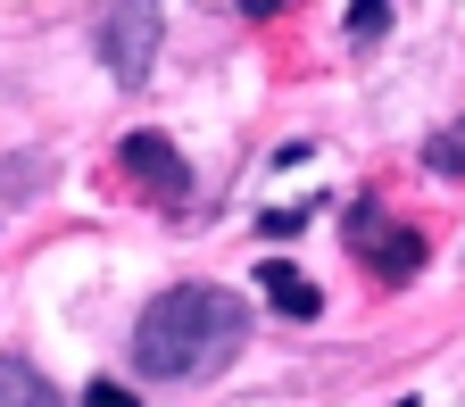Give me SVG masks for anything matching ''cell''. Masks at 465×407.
<instances>
[{"mask_svg":"<svg viewBox=\"0 0 465 407\" xmlns=\"http://www.w3.org/2000/svg\"><path fill=\"white\" fill-rule=\"evenodd\" d=\"M242 341H250V308L224 283H174L134 316V366L150 382H192V374L232 366Z\"/></svg>","mask_w":465,"mask_h":407,"instance_id":"6da1fadb","label":"cell"},{"mask_svg":"<svg viewBox=\"0 0 465 407\" xmlns=\"http://www.w3.org/2000/svg\"><path fill=\"white\" fill-rule=\"evenodd\" d=\"M341 242H349V258H358L366 274H382V283H407V274L424 266V233L399 224L382 200H358V208H349L341 216Z\"/></svg>","mask_w":465,"mask_h":407,"instance_id":"7a4b0ae2","label":"cell"},{"mask_svg":"<svg viewBox=\"0 0 465 407\" xmlns=\"http://www.w3.org/2000/svg\"><path fill=\"white\" fill-rule=\"evenodd\" d=\"M158 34H166V9H158V0H116L108 25H100V67L116 84H142L158 67Z\"/></svg>","mask_w":465,"mask_h":407,"instance_id":"3957f363","label":"cell"},{"mask_svg":"<svg viewBox=\"0 0 465 407\" xmlns=\"http://www.w3.org/2000/svg\"><path fill=\"white\" fill-rule=\"evenodd\" d=\"M125 174L158 208H183L192 200V166H183V150H174L166 134H125Z\"/></svg>","mask_w":465,"mask_h":407,"instance_id":"277c9868","label":"cell"},{"mask_svg":"<svg viewBox=\"0 0 465 407\" xmlns=\"http://www.w3.org/2000/svg\"><path fill=\"white\" fill-rule=\"evenodd\" d=\"M266 300H274L282 316H300V324H308V316L324 308V291H316L300 266H291V258H274V266H266Z\"/></svg>","mask_w":465,"mask_h":407,"instance_id":"5b68a950","label":"cell"},{"mask_svg":"<svg viewBox=\"0 0 465 407\" xmlns=\"http://www.w3.org/2000/svg\"><path fill=\"white\" fill-rule=\"evenodd\" d=\"M0 407H67V399H58L25 358H0Z\"/></svg>","mask_w":465,"mask_h":407,"instance_id":"8992f818","label":"cell"},{"mask_svg":"<svg viewBox=\"0 0 465 407\" xmlns=\"http://www.w3.org/2000/svg\"><path fill=\"white\" fill-rule=\"evenodd\" d=\"M424 166H432V174H465V116H457V125H440V134L424 142Z\"/></svg>","mask_w":465,"mask_h":407,"instance_id":"52a82bcc","label":"cell"},{"mask_svg":"<svg viewBox=\"0 0 465 407\" xmlns=\"http://www.w3.org/2000/svg\"><path fill=\"white\" fill-rule=\"evenodd\" d=\"M391 25V0H358V9H349V42H374Z\"/></svg>","mask_w":465,"mask_h":407,"instance_id":"ba28073f","label":"cell"},{"mask_svg":"<svg viewBox=\"0 0 465 407\" xmlns=\"http://www.w3.org/2000/svg\"><path fill=\"white\" fill-rule=\"evenodd\" d=\"M75 407H134V391H125V382H84Z\"/></svg>","mask_w":465,"mask_h":407,"instance_id":"9c48e42d","label":"cell"},{"mask_svg":"<svg viewBox=\"0 0 465 407\" xmlns=\"http://www.w3.org/2000/svg\"><path fill=\"white\" fill-rule=\"evenodd\" d=\"M242 9H250V17H274V9H291V0H242Z\"/></svg>","mask_w":465,"mask_h":407,"instance_id":"30bf717a","label":"cell"}]
</instances>
